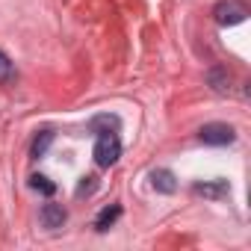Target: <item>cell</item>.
<instances>
[{
  "label": "cell",
  "mask_w": 251,
  "mask_h": 251,
  "mask_svg": "<svg viewBox=\"0 0 251 251\" xmlns=\"http://www.w3.org/2000/svg\"><path fill=\"white\" fill-rule=\"evenodd\" d=\"M92 154H95V163L100 169H109L121 157V139L115 133H98V142H95V151Z\"/></svg>",
  "instance_id": "6da1fadb"
},
{
  "label": "cell",
  "mask_w": 251,
  "mask_h": 251,
  "mask_svg": "<svg viewBox=\"0 0 251 251\" xmlns=\"http://www.w3.org/2000/svg\"><path fill=\"white\" fill-rule=\"evenodd\" d=\"M121 216V204H112V207H103L100 213H98V219H95V227L98 230H109V225L115 222Z\"/></svg>",
  "instance_id": "ba28073f"
},
{
  "label": "cell",
  "mask_w": 251,
  "mask_h": 251,
  "mask_svg": "<svg viewBox=\"0 0 251 251\" xmlns=\"http://www.w3.org/2000/svg\"><path fill=\"white\" fill-rule=\"evenodd\" d=\"M151 186H154L157 192H163V195H172V192L177 189V180H175V175H172L169 169H154V172H151Z\"/></svg>",
  "instance_id": "5b68a950"
},
{
  "label": "cell",
  "mask_w": 251,
  "mask_h": 251,
  "mask_svg": "<svg viewBox=\"0 0 251 251\" xmlns=\"http://www.w3.org/2000/svg\"><path fill=\"white\" fill-rule=\"evenodd\" d=\"M50 142H53V130H42L39 136H36V142H33V160H39V157H45L48 154V148H50Z\"/></svg>",
  "instance_id": "9c48e42d"
},
{
  "label": "cell",
  "mask_w": 251,
  "mask_h": 251,
  "mask_svg": "<svg viewBox=\"0 0 251 251\" xmlns=\"http://www.w3.org/2000/svg\"><path fill=\"white\" fill-rule=\"evenodd\" d=\"M12 77H15V65L3 50H0V83H12Z\"/></svg>",
  "instance_id": "8fae6325"
},
{
  "label": "cell",
  "mask_w": 251,
  "mask_h": 251,
  "mask_svg": "<svg viewBox=\"0 0 251 251\" xmlns=\"http://www.w3.org/2000/svg\"><path fill=\"white\" fill-rule=\"evenodd\" d=\"M248 15V6L239 3V0H222V3H216L213 9V18L219 27H233V24H242Z\"/></svg>",
  "instance_id": "7a4b0ae2"
},
{
  "label": "cell",
  "mask_w": 251,
  "mask_h": 251,
  "mask_svg": "<svg viewBox=\"0 0 251 251\" xmlns=\"http://www.w3.org/2000/svg\"><path fill=\"white\" fill-rule=\"evenodd\" d=\"M98 189V177H83V183H80V189H77V195H86V192H95Z\"/></svg>",
  "instance_id": "7c38bea8"
},
{
  "label": "cell",
  "mask_w": 251,
  "mask_h": 251,
  "mask_svg": "<svg viewBox=\"0 0 251 251\" xmlns=\"http://www.w3.org/2000/svg\"><path fill=\"white\" fill-rule=\"evenodd\" d=\"M39 219H42V225H45L48 230H56V227H62V225L68 222V210H65L62 204H45L42 213H39Z\"/></svg>",
  "instance_id": "277c9868"
},
{
  "label": "cell",
  "mask_w": 251,
  "mask_h": 251,
  "mask_svg": "<svg viewBox=\"0 0 251 251\" xmlns=\"http://www.w3.org/2000/svg\"><path fill=\"white\" fill-rule=\"evenodd\" d=\"M195 195H204V198H225L227 195V180H213V183H195L192 186Z\"/></svg>",
  "instance_id": "52a82bcc"
},
{
  "label": "cell",
  "mask_w": 251,
  "mask_h": 251,
  "mask_svg": "<svg viewBox=\"0 0 251 251\" xmlns=\"http://www.w3.org/2000/svg\"><path fill=\"white\" fill-rule=\"evenodd\" d=\"M121 127L118 115H95L89 121V133H115Z\"/></svg>",
  "instance_id": "8992f818"
},
{
  "label": "cell",
  "mask_w": 251,
  "mask_h": 251,
  "mask_svg": "<svg viewBox=\"0 0 251 251\" xmlns=\"http://www.w3.org/2000/svg\"><path fill=\"white\" fill-rule=\"evenodd\" d=\"M30 189H36L42 195H53L56 192V183H50V177H45V175H33L30 177Z\"/></svg>",
  "instance_id": "30bf717a"
},
{
  "label": "cell",
  "mask_w": 251,
  "mask_h": 251,
  "mask_svg": "<svg viewBox=\"0 0 251 251\" xmlns=\"http://www.w3.org/2000/svg\"><path fill=\"white\" fill-rule=\"evenodd\" d=\"M198 139L204 145H230L236 139V130L230 124H222V121H213V124H204L198 130Z\"/></svg>",
  "instance_id": "3957f363"
}]
</instances>
